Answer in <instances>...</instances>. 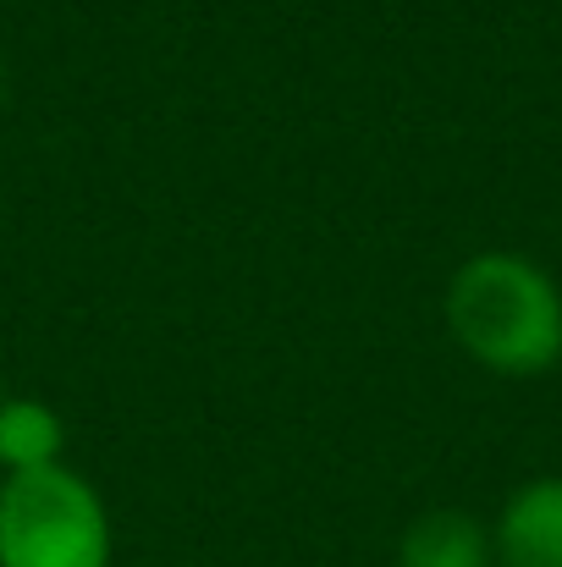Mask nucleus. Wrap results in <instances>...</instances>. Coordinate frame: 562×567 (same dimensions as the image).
<instances>
[{
    "instance_id": "nucleus-6",
    "label": "nucleus",
    "mask_w": 562,
    "mask_h": 567,
    "mask_svg": "<svg viewBox=\"0 0 562 567\" xmlns=\"http://www.w3.org/2000/svg\"><path fill=\"white\" fill-rule=\"evenodd\" d=\"M0 89H6V72H0Z\"/></svg>"
},
{
    "instance_id": "nucleus-3",
    "label": "nucleus",
    "mask_w": 562,
    "mask_h": 567,
    "mask_svg": "<svg viewBox=\"0 0 562 567\" xmlns=\"http://www.w3.org/2000/svg\"><path fill=\"white\" fill-rule=\"evenodd\" d=\"M497 567H562V474L524 480L491 518Z\"/></svg>"
},
{
    "instance_id": "nucleus-4",
    "label": "nucleus",
    "mask_w": 562,
    "mask_h": 567,
    "mask_svg": "<svg viewBox=\"0 0 562 567\" xmlns=\"http://www.w3.org/2000/svg\"><path fill=\"white\" fill-rule=\"evenodd\" d=\"M391 567H497L491 524L463 507H430L397 535Z\"/></svg>"
},
{
    "instance_id": "nucleus-2",
    "label": "nucleus",
    "mask_w": 562,
    "mask_h": 567,
    "mask_svg": "<svg viewBox=\"0 0 562 567\" xmlns=\"http://www.w3.org/2000/svg\"><path fill=\"white\" fill-rule=\"evenodd\" d=\"M111 507L72 463L0 474V567H111Z\"/></svg>"
},
{
    "instance_id": "nucleus-1",
    "label": "nucleus",
    "mask_w": 562,
    "mask_h": 567,
    "mask_svg": "<svg viewBox=\"0 0 562 567\" xmlns=\"http://www.w3.org/2000/svg\"><path fill=\"white\" fill-rule=\"evenodd\" d=\"M447 337L469 364L502 380H535L562 364V287L519 248L469 254L441 292Z\"/></svg>"
},
{
    "instance_id": "nucleus-5",
    "label": "nucleus",
    "mask_w": 562,
    "mask_h": 567,
    "mask_svg": "<svg viewBox=\"0 0 562 567\" xmlns=\"http://www.w3.org/2000/svg\"><path fill=\"white\" fill-rule=\"evenodd\" d=\"M67 463V419L44 396H0V474Z\"/></svg>"
},
{
    "instance_id": "nucleus-7",
    "label": "nucleus",
    "mask_w": 562,
    "mask_h": 567,
    "mask_svg": "<svg viewBox=\"0 0 562 567\" xmlns=\"http://www.w3.org/2000/svg\"><path fill=\"white\" fill-rule=\"evenodd\" d=\"M0 396H6V385H0Z\"/></svg>"
}]
</instances>
